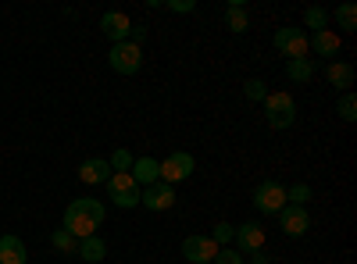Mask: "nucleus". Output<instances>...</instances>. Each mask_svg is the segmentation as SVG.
Returning <instances> with one entry per match:
<instances>
[{"mask_svg": "<svg viewBox=\"0 0 357 264\" xmlns=\"http://www.w3.org/2000/svg\"><path fill=\"white\" fill-rule=\"evenodd\" d=\"M272 93L268 86L261 82V79H247V86H243V97L250 100V104H264V97Z\"/></svg>", "mask_w": 357, "mask_h": 264, "instance_id": "b1692460", "label": "nucleus"}, {"mask_svg": "<svg viewBox=\"0 0 357 264\" xmlns=\"http://www.w3.org/2000/svg\"><path fill=\"white\" fill-rule=\"evenodd\" d=\"M304 22H307L311 33H321V29H329V11H325V8H307Z\"/></svg>", "mask_w": 357, "mask_h": 264, "instance_id": "412c9836", "label": "nucleus"}, {"mask_svg": "<svg viewBox=\"0 0 357 264\" xmlns=\"http://www.w3.org/2000/svg\"><path fill=\"white\" fill-rule=\"evenodd\" d=\"M336 22H340L343 33H354V29H357V8L354 4H340L336 8Z\"/></svg>", "mask_w": 357, "mask_h": 264, "instance_id": "393cba45", "label": "nucleus"}, {"mask_svg": "<svg viewBox=\"0 0 357 264\" xmlns=\"http://www.w3.org/2000/svg\"><path fill=\"white\" fill-rule=\"evenodd\" d=\"M232 232H236V225L218 222V225L211 228V243H215V247H229V243H232Z\"/></svg>", "mask_w": 357, "mask_h": 264, "instance_id": "cd10ccee", "label": "nucleus"}, {"mask_svg": "<svg viewBox=\"0 0 357 264\" xmlns=\"http://www.w3.org/2000/svg\"><path fill=\"white\" fill-rule=\"evenodd\" d=\"M211 264H247V257L236 250V247H222L218 254H215V261Z\"/></svg>", "mask_w": 357, "mask_h": 264, "instance_id": "c85d7f7f", "label": "nucleus"}, {"mask_svg": "<svg viewBox=\"0 0 357 264\" xmlns=\"http://www.w3.org/2000/svg\"><path fill=\"white\" fill-rule=\"evenodd\" d=\"M254 208L261 215H279L286 208V186L275 183V179H264L257 189H254Z\"/></svg>", "mask_w": 357, "mask_h": 264, "instance_id": "423d86ee", "label": "nucleus"}, {"mask_svg": "<svg viewBox=\"0 0 357 264\" xmlns=\"http://www.w3.org/2000/svg\"><path fill=\"white\" fill-rule=\"evenodd\" d=\"M279 225H282L286 236H307L311 215H307V208H293V203H286V208L279 211Z\"/></svg>", "mask_w": 357, "mask_h": 264, "instance_id": "1a4fd4ad", "label": "nucleus"}, {"mask_svg": "<svg viewBox=\"0 0 357 264\" xmlns=\"http://www.w3.org/2000/svg\"><path fill=\"white\" fill-rule=\"evenodd\" d=\"M25 261H29L25 243L15 232H4V236H0V264H25Z\"/></svg>", "mask_w": 357, "mask_h": 264, "instance_id": "ddd939ff", "label": "nucleus"}, {"mask_svg": "<svg viewBox=\"0 0 357 264\" xmlns=\"http://www.w3.org/2000/svg\"><path fill=\"white\" fill-rule=\"evenodd\" d=\"M107 65L118 72V75H136L139 68H143V50L136 47V43H114L111 47V54H107Z\"/></svg>", "mask_w": 357, "mask_h": 264, "instance_id": "39448f33", "label": "nucleus"}, {"mask_svg": "<svg viewBox=\"0 0 357 264\" xmlns=\"http://www.w3.org/2000/svg\"><path fill=\"white\" fill-rule=\"evenodd\" d=\"M143 40H146V29H143V25H132V33H129V43H136V47H139Z\"/></svg>", "mask_w": 357, "mask_h": 264, "instance_id": "7c9ffc66", "label": "nucleus"}, {"mask_svg": "<svg viewBox=\"0 0 357 264\" xmlns=\"http://www.w3.org/2000/svg\"><path fill=\"white\" fill-rule=\"evenodd\" d=\"M132 161H136V157H132V154L126 150V146H118V150H114V154L107 157L111 171H129V168H132Z\"/></svg>", "mask_w": 357, "mask_h": 264, "instance_id": "bb28decb", "label": "nucleus"}, {"mask_svg": "<svg viewBox=\"0 0 357 264\" xmlns=\"http://www.w3.org/2000/svg\"><path fill=\"white\" fill-rule=\"evenodd\" d=\"M107 179H111V164H107V157H89V161L79 164V183H86V186H100V183H107Z\"/></svg>", "mask_w": 357, "mask_h": 264, "instance_id": "f8f14e48", "label": "nucleus"}, {"mask_svg": "<svg viewBox=\"0 0 357 264\" xmlns=\"http://www.w3.org/2000/svg\"><path fill=\"white\" fill-rule=\"evenodd\" d=\"M325 75H329V82L336 86L340 93H350V86H354V65H347V61H329Z\"/></svg>", "mask_w": 357, "mask_h": 264, "instance_id": "dca6fc26", "label": "nucleus"}, {"mask_svg": "<svg viewBox=\"0 0 357 264\" xmlns=\"http://www.w3.org/2000/svg\"><path fill=\"white\" fill-rule=\"evenodd\" d=\"M336 114H340L343 122H354V118H357V97H354V93H343V97L336 100Z\"/></svg>", "mask_w": 357, "mask_h": 264, "instance_id": "a878e982", "label": "nucleus"}, {"mask_svg": "<svg viewBox=\"0 0 357 264\" xmlns=\"http://www.w3.org/2000/svg\"><path fill=\"white\" fill-rule=\"evenodd\" d=\"M165 11H172V15H190V11H197V0H165Z\"/></svg>", "mask_w": 357, "mask_h": 264, "instance_id": "c756f323", "label": "nucleus"}, {"mask_svg": "<svg viewBox=\"0 0 357 264\" xmlns=\"http://www.w3.org/2000/svg\"><path fill=\"white\" fill-rule=\"evenodd\" d=\"M104 200L97 196H79L65 208V232H72L75 240H86V236H97V228L104 225Z\"/></svg>", "mask_w": 357, "mask_h": 264, "instance_id": "f257e3e1", "label": "nucleus"}, {"mask_svg": "<svg viewBox=\"0 0 357 264\" xmlns=\"http://www.w3.org/2000/svg\"><path fill=\"white\" fill-rule=\"evenodd\" d=\"M307 47L318 54V57H333L336 61V54H340V36L333 33V29H321V33H311V40H307Z\"/></svg>", "mask_w": 357, "mask_h": 264, "instance_id": "4468645a", "label": "nucleus"}, {"mask_svg": "<svg viewBox=\"0 0 357 264\" xmlns=\"http://www.w3.org/2000/svg\"><path fill=\"white\" fill-rule=\"evenodd\" d=\"M111 203H114V208H122V211H129V208H136V203H139V186H132V189H118V193H111Z\"/></svg>", "mask_w": 357, "mask_h": 264, "instance_id": "5701e85b", "label": "nucleus"}, {"mask_svg": "<svg viewBox=\"0 0 357 264\" xmlns=\"http://www.w3.org/2000/svg\"><path fill=\"white\" fill-rule=\"evenodd\" d=\"M232 243H236V250H240L243 257L254 254V250H264V225H261V222H243V225H236Z\"/></svg>", "mask_w": 357, "mask_h": 264, "instance_id": "0eeeda50", "label": "nucleus"}, {"mask_svg": "<svg viewBox=\"0 0 357 264\" xmlns=\"http://www.w3.org/2000/svg\"><path fill=\"white\" fill-rule=\"evenodd\" d=\"M225 25H229V33H247L250 29V15L243 8V0H232L225 8Z\"/></svg>", "mask_w": 357, "mask_h": 264, "instance_id": "a211bd4d", "label": "nucleus"}, {"mask_svg": "<svg viewBox=\"0 0 357 264\" xmlns=\"http://www.w3.org/2000/svg\"><path fill=\"white\" fill-rule=\"evenodd\" d=\"M272 43H275V50L279 54H286L289 61H296V57H307V33L304 29H296V25H279L275 29V36H272Z\"/></svg>", "mask_w": 357, "mask_h": 264, "instance_id": "7ed1b4c3", "label": "nucleus"}, {"mask_svg": "<svg viewBox=\"0 0 357 264\" xmlns=\"http://www.w3.org/2000/svg\"><path fill=\"white\" fill-rule=\"evenodd\" d=\"M318 72V65L311 61V57H296V61H286V79L289 82H311Z\"/></svg>", "mask_w": 357, "mask_h": 264, "instance_id": "6ab92c4d", "label": "nucleus"}, {"mask_svg": "<svg viewBox=\"0 0 357 264\" xmlns=\"http://www.w3.org/2000/svg\"><path fill=\"white\" fill-rule=\"evenodd\" d=\"M86 264H100L104 257H107V243L100 240V236H86V240H79V250H75Z\"/></svg>", "mask_w": 357, "mask_h": 264, "instance_id": "f3484780", "label": "nucleus"}, {"mask_svg": "<svg viewBox=\"0 0 357 264\" xmlns=\"http://www.w3.org/2000/svg\"><path fill=\"white\" fill-rule=\"evenodd\" d=\"M100 29H104V36H107L111 43H126L129 33H132V22H129V15H122V11H107V15L100 18Z\"/></svg>", "mask_w": 357, "mask_h": 264, "instance_id": "9b49d317", "label": "nucleus"}, {"mask_svg": "<svg viewBox=\"0 0 357 264\" xmlns=\"http://www.w3.org/2000/svg\"><path fill=\"white\" fill-rule=\"evenodd\" d=\"M250 264H272V261H268L264 250H254V254H250Z\"/></svg>", "mask_w": 357, "mask_h": 264, "instance_id": "2f4dec72", "label": "nucleus"}, {"mask_svg": "<svg viewBox=\"0 0 357 264\" xmlns=\"http://www.w3.org/2000/svg\"><path fill=\"white\" fill-rule=\"evenodd\" d=\"M218 250H222V247H215L211 236H186V240H183V257H186L190 264H211Z\"/></svg>", "mask_w": 357, "mask_h": 264, "instance_id": "6e6552de", "label": "nucleus"}, {"mask_svg": "<svg viewBox=\"0 0 357 264\" xmlns=\"http://www.w3.org/2000/svg\"><path fill=\"white\" fill-rule=\"evenodd\" d=\"M139 203L146 211H168L175 203V189L165 186V183H154V186H143L139 189Z\"/></svg>", "mask_w": 357, "mask_h": 264, "instance_id": "9d476101", "label": "nucleus"}, {"mask_svg": "<svg viewBox=\"0 0 357 264\" xmlns=\"http://www.w3.org/2000/svg\"><path fill=\"white\" fill-rule=\"evenodd\" d=\"M129 175H132V183L143 189V186H154L158 179H161V171H158V161L154 157H136L132 161V168H129Z\"/></svg>", "mask_w": 357, "mask_h": 264, "instance_id": "2eb2a0df", "label": "nucleus"}, {"mask_svg": "<svg viewBox=\"0 0 357 264\" xmlns=\"http://www.w3.org/2000/svg\"><path fill=\"white\" fill-rule=\"evenodd\" d=\"M264 118L272 129H289L296 122V100L289 93H268L264 97Z\"/></svg>", "mask_w": 357, "mask_h": 264, "instance_id": "f03ea898", "label": "nucleus"}, {"mask_svg": "<svg viewBox=\"0 0 357 264\" xmlns=\"http://www.w3.org/2000/svg\"><path fill=\"white\" fill-rule=\"evenodd\" d=\"M50 247H54V250H61V254H75V250H79V240L72 236V232L57 228L54 236H50Z\"/></svg>", "mask_w": 357, "mask_h": 264, "instance_id": "aec40b11", "label": "nucleus"}, {"mask_svg": "<svg viewBox=\"0 0 357 264\" xmlns=\"http://www.w3.org/2000/svg\"><path fill=\"white\" fill-rule=\"evenodd\" d=\"M193 168H197L193 154H186V150H175V154H168L165 161H158V171H161V179H158V183H165V186H175V183L190 179V175H193Z\"/></svg>", "mask_w": 357, "mask_h": 264, "instance_id": "20e7f679", "label": "nucleus"}, {"mask_svg": "<svg viewBox=\"0 0 357 264\" xmlns=\"http://www.w3.org/2000/svg\"><path fill=\"white\" fill-rule=\"evenodd\" d=\"M307 200H311V186L307 183H296L286 189V203H293V208H307Z\"/></svg>", "mask_w": 357, "mask_h": 264, "instance_id": "4be33fe9", "label": "nucleus"}]
</instances>
